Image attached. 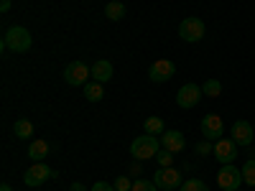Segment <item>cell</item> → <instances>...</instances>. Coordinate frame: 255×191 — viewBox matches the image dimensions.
I'll return each mask as SVG.
<instances>
[{"instance_id":"6da1fadb","label":"cell","mask_w":255,"mask_h":191,"mask_svg":"<svg viewBox=\"0 0 255 191\" xmlns=\"http://www.w3.org/2000/svg\"><path fill=\"white\" fill-rule=\"evenodd\" d=\"M31 46H33V38H31L28 28H23V26H10V28L5 31V36H3L0 51L10 49V51H15V54H26Z\"/></svg>"},{"instance_id":"7a4b0ae2","label":"cell","mask_w":255,"mask_h":191,"mask_svg":"<svg viewBox=\"0 0 255 191\" xmlns=\"http://www.w3.org/2000/svg\"><path fill=\"white\" fill-rule=\"evenodd\" d=\"M161 151V140L156 135H148L143 133L140 138H135L130 143V156L135 161H148V158H156V153Z\"/></svg>"},{"instance_id":"3957f363","label":"cell","mask_w":255,"mask_h":191,"mask_svg":"<svg viewBox=\"0 0 255 191\" xmlns=\"http://www.w3.org/2000/svg\"><path fill=\"white\" fill-rule=\"evenodd\" d=\"M92 77V67H87L84 61H72L64 69V82L72 84V87H84Z\"/></svg>"},{"instance_id":"277c9868","label":"cell","mask_w":255,"mask_h":191,"mask_svg":"<svg viewBox=\"0 0 255 191\" xmlns=\"http://www.w3.org/2000/svg\"><path fill=\"white\" fill-rule=\"evenodd\" d=\"M49 179H56V171H54V168H49L44 161H36L28 171L23 174V184L26 186H44Z\"/></svg>"},{"instance_id":"5b68a950","label":"cell","mask_w":255,"mask_h":191,"mask_svg":"<svg viewBox=\"0 0 255 191\" xmlns=\"http://www.w3.org/2000/svg\"><path fill=\"white\" fill-rule=\"evenodd\" d=\"M240 184H243V171L232 163H225L220 168V174H217V186L222 191H238Z\"/></svg>"},{"instance_id":"8992f818","label":"cell","mask_w":255,"mask_h":191,"mask_svg":"<svg viewBox=\"0 0 255 191\" xmlns=\"http://www.w3.org/2000/svg\"><path fill=\"white\" fill-rule=\"evenodd\" d=\"M179 36L186 41V44H197V41L204 38V23H202L199 18L189 15V18H184L181 23H179Z\"/></svg>"},{"instance_id":"52a82bcc","label":"cell","mask_w":255,"mask_h":191,"mask_svg":"<svg viewBox=\"0 0 255 191\" xmlns=\"http://www.w3.org/2000/svg\"><path fill=\"white\" fill-rule=\"evenodd\" d=\"M202 97H204V92H202L199 84L186 82L184 87L179 90V95H176V104H179L181 110H191V107H197V104H199Z\"/></svg>"},{"instance_id":"ba28073f","label":"cell","mask_w":255,"mask_h":191,"mask_svg":"<svg viewBox=\"0 0 255 191\" xmlns=\"http://www.w3.org/2000/svg\"><path fill=\"white\" fill-rule=\"evenodd\" d=\"M199 133H202V138H207V140H220L222 133H225V122H222V117L215 115V112H209L207 117H202V122H199Z\"/></svg>"},{"instance_id":"9c48e42d","label":"cell","mask_w":255,"mask_h":191,"mask_svg":"<svg viewBox=\"0 0 255 191\" xmlns=\"http://www.w3.org/2000/svg\"><path fill=\"white\" fill-rule=\"evenodd\" d=\"M153 184H156L161 191H174V189H179L184 181H181V174L171 166V168H158L156 176H153Z\"/></svg>"},{"instance_id":"30bf717a","label":"cell","mask_w":255,"mask_h":191,"mask_svg":"<svg viewBox=\"0 0 255 191\" xmlns=\"http://www.w3.org/2000/svg\"><path fill=\"white\" fill-rule=\"evenodd\" d=\"M238 143L235 140H232V138H220V140H215V153H212V156H215L222 166L225 163H232V161H235L238 158Z\"/></svg>"},{"instance_id":"8fae6325","label":"cell","mask_w":255,"mask_h":191,"mask_svg":"<svg viewBox=\"0 0 255 191\" xmlns=\"http://www.w3.org/2000/svg\"><path fill=\"white\" fill-rule=\"evenodd\" d=\"M171 77H176V64L171 59H158L148 69V79L151 82H168Z\"/></svg>"},{"instance_id":"7c38bea8","label":"cell","mask_w":255,"mask_h":191,"mask_svg":"<svg viewBox=\"0 0 255 191\" xmlns=\"http://www.w3.org/2000/svg\"><path fill=\"white\" fill-rule=\"evenodd\" d=\"M232 140H235L240 148L250 145L255 140V130H253V125L248 120H238V122H232Z\"/></svg>"},{"instance_id":"4fadbf2b","label":"cell","mask_w":255,"mask_h":191,"mask_svg":"<svg viewBox=\"0 0 255 191\" xmlns=\"http://www.w3.org/2000/svg\"><path fill=\"white\" fill-rule=\"evenodd\" d=\"M158 140H161V148H166V151H171V153H179L186 148V140L179 130H166Z\"/></svg>"},{"instance_id":"5bb4252c","label":"cell","mask_w":255,"mask_h":191,"mask_svg":"<svg viewBox=\"0 0 255 191\" xmlns=\"http://www.w3.org/2000/svg\"><path fill=\"white\" fill-rule=\"evenodd\" d=\"M92 79L95 82H108V79H113V61H108V59H100V61H95L92 64Z\"/></svg>"},{"instance_id":"9a60e30c","label":"cell","mask_w":255,"mask_h":191,"mask_svg":"<svg viewBox=\"0 0 255 191\" xmlns=\"http://www.w3.org/2000/svg\"><path fill=\"white\" fill-rule=\"evenodd\" d=\"M33 122L31 120H26V117H20V120H15L13 122V135L15 138H20V140H28V138H33Z\"/></svg>"},{"instance_id":"2e32d148","label":"cell","mask_w":255,"mask_h":191,"mask_svg":"<svg viewBox=\"0 0 255 191\" xmlns=\"http://www.w3.org/2000/svg\"><path fill=\"white\" fill-rule=\"evenodd\" d=\"M28 156H31L33 161H44V158L49 156V143L41 140V138H36V140L28 145Z\"/></svg>"},{"instance_id":"e0dca14e","label":"cell","mask_w":255,"mask_h":191,"mask_svg":"<svg viewBox=\"0 0 255 191\" xmlns=\"http://www.w3.org/2000/svg\"><path fill=\"white\" fill-rule=\"evenodd\" d=\"M82 90H84V97H87L90 102H100V99L105 97V90H102V82H95V79H92V82H87V84H84Z\"/></svg>"},{"instance_id":"ac0fdd59","label":"cell","mask_w":255,"mask_h":191,"mask_svg":"<svg viewBox=\"0 0 255 191\" xmlns=\"http://www.w3.org/2000/svg\"><path fill=\"white\" fill-rule=\"evenodd\" d=\"M143 130H145L148 135H156V138H161V135L166 133V125H163V117H148V120L143 122Z\"/></svg>"},{"instance_id":"d6986e66","label":"cell","mask_w":255,"mask_h":191,"mask_svg":"<svg viewBox=\"0 0 255 191\" xmlns=\"http://www.w3.org/2000/svg\"><path fill=\"white\" fill-rule=\"evenodd\" d=\"M105 15H108L110 20H123L125 18V5L120 3V0H110V3L105 5Z\"/></svg>"},{"instance_id":"ffe728a7","label":"cell","mask_w":255,"mask_h":191,"mask_svg":"<svg viewBox=\"0 0 255 191\" xmlns=\"http://www.w3.org/2000/svg\"><path fill=\"white\" fill-rule=\"evenodd\" d=\"M202 92H204V97H220L222 95V84L217 79H207L202 84Z\"/></svg>"},{"instance_id":"44dd1931","label":"cell","mask_w":255,"mask_h":191,"mask_svg":"<svg viewBox=\"0 0 255 191\" xmlns=\"http://www.w3.org/2000/svg\"><path fill=\"white\" fill-rule=\"evenodd\" d=\"M243 181L248 186H255V158H248L243 163Z\"/></svg>"},{"instance_id":"7402d4cb","label":"cell","mask_w":255,"mask_h":191,"mask_svg":"<svg viewBox=\"0 0 255 191\" xmlns=\"http://www.w3.org/2000/svg\"><path fill=\"white\" fill-rule=\"evenodd\" d=\"M179 191H209V186H207L202 179H186V181L179 186Z\"/></svg>"},{"instance_id":"603a6c76","label":"cell","mask_w":255,"mask_h":191,"mask_svg":"<svg viewBox=\"0 0 255 191\" xmlns=\"http://www.w3.org/2000/svg\"><path fill=\"white\" fill-rule=\"evenodd\" d=\"M156 156H158V168H171V166H174V153H171V151L161 148Z\"/></svg>"},{"instance_id":"cb8c5ba5","label":"cell","mask_w":255,"mask_h":191,"mask_svg":"<svg viewBox=\"0 0 255 191\" xmlns=\"http://www.w3.org/2000/svg\"><path fill=\"white\" fill-rule=\"evenodd\" d=\"M130 191H158V186L153 184V181H145V179H138L135 184H133V189Z\"/></svg>"},{"instance_id":"d4e9b609","label":"cell","mask_w":255,"mask_h":191,"mask_svg":"<svg viewBox=\"0 0 255 191\" xmlns=\"http://www.w3.org/2000/svg\"><path fill=\"white\" fill-rule=\"evenodd\" d=\"M215 153V145H212V140H202V143H197V156H212Z\"/></svg>"},{"instance_id":"484cf974","label":"cell","mask_w":255,"mask_h":191,"mask_svg":"<svg viewBox=\"0 0 255 191\" xmlns=\"http://www.w3.org/2000/svg\"><path fill=\"white\" fill-rule=\"evenodd\" d=\"M113 186H115V191H130V189H133V181L128 179V176H118V179L113 181Z\"/></svg>"},{"instance_id":"4316f807","label":"cell","mask_w":255,"mask_h":191,"mask_svg":"<svg viewBox=\"0 0 255 191\" xmlns=\"http://www.w3.org/2000/svg\"><path fill=\"white\" fill-rule=\"evenodd\" d=\"M92 191H115V186H113V184H105V181H97V184L92 186Z\"/></svg>"},{"instance_id":"83f0119b","label":"cell","mask_w":255,"mask_h":191,"mask_svg":"<svg viewBox=\"0 0 255 191\" xmlns=\"http://www.w3.org/2000/svg\"><path fill=\"white\" fill-rule=\"evenodd\" d=\"M10 10V0H0V13H8Z\"/></svg>"},{"instance_id":"f1b7e54d","label":"cell","mask_w":255,"mask_h":191,"mask_svg":"<svg viewBox=\"0 0 255 191\" xmlns=\"http://www.w3.org/2000/svg\"><path fill=\"white\" fill-rule=\"evenodd\" d=\"M72 191H87V189H84V184H79V181H74V184H72Z\"/></svg>"},{"instance_id":"f546056e","label":"cell","mask_w":255,"mask_h":191,"mask_svg":"<svg viewBox=\"0 0 255 191\" xmlns=\"http://www.w3.org/2000/svg\"><path fill=\"white\" fill-rule=\"evenodd\" d=\"M0 191H13V189H10V184H3V186H0Z\"/></svg>"},{"instance_id":"4dcf8cb0","label":"cell","mask_w":255,"mask_h":191,"mask_svg":"<svg viewBox=\"0 0 255 191\" xmlns=\"http://www.w3.org/2000/svg\"><path fill=\"white\" fill-rule=\"evenodd\" d=\"M253 143H255V140H253Z\"/></svg>"}]
</instances>
